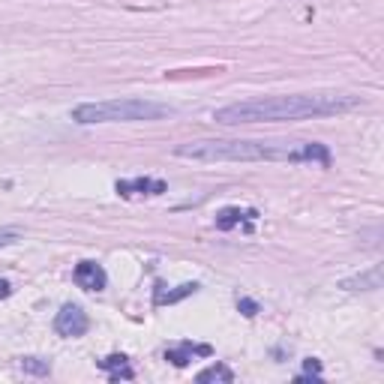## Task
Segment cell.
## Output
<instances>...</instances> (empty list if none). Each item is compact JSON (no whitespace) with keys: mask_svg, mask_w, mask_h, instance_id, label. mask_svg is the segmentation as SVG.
<instances>
[{"mask_svg":"<svg viewBox=\"0 0 384 384\" xmlns=\"http://www.w3.org/2000/svg\"><path fill=\"white\" fill-rule=\"evenodd\" d=\"M174 156L192 162H319V166H331V150L324 144L288 142V139L189 142V144H177Z\"/></svg>","mask_w":384,"mask_h":384,"instance_id":"6da1fadb","label":"cell"},{"mask_svg":"<svg viewBox=\"0 0 384 384\" xmlns=\"http://www.w3.org/2000/svg\"><path fill=\"white\" fill-rule=\"evenodd\" d=\"M238 309L246 315V319H252V315H258V304H255V300H250V297H240V300H238Z\"/></svg>","mask_w":384,"mask_h":384,"instance_id":"9a60e30c","label":"cell"},{"mask_svg":"<svg viewBox=\"0 0 384 384\" xmlns=\"http://www.w3.org/2000/svg\"><path fill=\"white\" fill-rule=\"evenodd\" d=\"M73 279L78 288H85V292H102L108 285V273L100 262H78L73 270Z\"/></svg>","mask_w":384,"mask_h":384,"instance_id":"5b68a950","label":"cell"},{"mask_svg":"<svg viewBox=\"0 0 384 384\" xmlns=\"http://www.w3.org/2000/svg\"><path fill=\"white\" fill-rule=\"evenodd\" d=\"M18 238H21V231H18V228H0V246L16 243Z\"/></svg>","mask_w":384,"mask_h":384,"instance_id":"2e32d148","label":"cell"},{"mask_svg":"<svg viewBox=\"0 0 384 384\" xmlns=\"http://www.w3.org/2000/svg\"><path fill=\"white\" fill-rule=\"evenodd\" d=\"M9 294H12V282L9 279H0V300L9 297Z\"/></svg>","mask_w":384,"mask_h":384,"instance_id":"e0dca14e","label":"cell"},{"mask_svg":"<svg viewBox=\"0 0 384 384\" xmlns=\"http://www.w3.org/2000/svg\"><path fill=\"white\" fill-rule=\"evenodd\" d=\"M243 216H246V213H243L240 208H225V210H219V213H216V228H219V231H231L235 225H240Z\"/></svg>","mask_w":384,"mask_h":384,"instance_id":"7c38bea8","label":"cell"},{"mask_svg":"<svg viewBox=\"0 0 384 384\" xmlns=\"http://www.w3.org/2000/svg\"><path fill=\"white\" fill-rule=\"evenodd\" d=\"M198 292V285L196 282H186V285H177V288H169L166 285H156V294H154V304L156 306H166V304H177V300H183V297H189V294H196Z\"/></svg>","mask_w":384,"mask_h":384,"instance_id":"ba28073f","label":"cell"},{"mask_svg":"<svg viewBox=\"0 0 384 384\" xmlns=\"http://www.w3.org/2000/svg\"><path fill=\"white\" fill-rule=\"evenodd\" d=\"M114 189L120 196H162L166 192V183L156 181V177H135V181H117Z\"/></svg>","mask_w":384,"mask_h":384,"instance_id":"8992f818","label":"cell"},{"mask_svg":"<svg viewBox=\"0 0 384 384\" xmlns=\"http://www.w3.org/2000/svg\"><path fill=\"white\" fill-rule=\"evenodd\" d=\"M174 114V108L166 102L150 100H105V102H85L73 108V120L81 127L90 123H139V120H159Z\"/></svg>","mask_w":384,"mask_h":384,"instance_id":"3957f363","label":"cell"},{"mask_svg":"<svg viewBox=\"0 0 384 384\" xmlns=\"http://www.w3.org/2000/svg\"><path fill=\"white\" fill-rule=\"evenodd\" d=\"M342 288L346 292H373V288H381V267H373L369 273H361V277H354V279H346L342 282Z\"/></svg>","mask_w":384,"mask_h":384,"instance_id":"30bf717a","label":"cell"},{"mask_svg":"<svg viewBox=\"0 0 384 384\" xmlns=\"http://www.w3.org/2000/svg\"><path fill=\"white\" fill-rule=\"evenodd\" d=\"M196 354H204L208 358L210 354V346H192V342H183V346H177V348H169L166 351V361H171L174 366H186Z\"/></svg>","mask_w":384,"mask_h":384,"instance_id":"9c48e42d","label":"cell"},{"mask_svg":"<svg viewBox=\"0 0 384 384\" xmlns=\"http://www.w3.org/2000/svg\"><path fill=\"white\" fill-rule=\"evenodd\" d=\"M87 327H90V319H87V312L81 309L78 304H66V306H60L58 319H54V331H58L60 336H66V339L85 336V334H87Z\"/></svg>","mask_w":384,"mask_h":384,"instance_id":"277c9868","label":"cell"},{"mask_svg":"<svg viewBox=\"0 0 384 384\" xmlns=\"http://www.w3.org/2000/svg\"><path fill=\"white\" fill-rule=\"evenodd\" d=\"M100 369H105L108 375H112V381H120V378H135V369L129 366V361L123 358V354H108V358H102L100 363H96Z\"/></svg>","mask_w":384,"mask_h":384,"instance_id":"52a82bcc","label":"cell"},{"mask_svg":"<svg viewBox=\"0 0 384 384\" xmlns=\"http://www.w3.org/2000/svg\"><path fill=\"white\" fill-rule=\"evenodd\" d=\"M198 381H201V384H210V381L231 384V381H235V373H231L228 366H223V363H213V366H208V369H201V373H198Z\"/></svg>","mask_w":384,"mask_h":384,"instance_id":"8fae6325","label":"cell"},{"mask_svg":"<svg viewBox=\"0 0 384 384\" xmlns=\"http://www.w3.org/2000/svg\"><path fill=\"white\" fill-rule=\"evenodd\" d=\"M304 378H315V381H319V378H321V361L309 358V361L304 363V375H300L297 381H304Z\"/></svg>","mask_w":384,"mask_h":384,"instance_id":"5bb4252c","label":"cell"},{"mask_svg":"<svg viewBox=\"0 0 384 384\" xmlns=\"http://www.w3.org/2000/svg\"><path fill=\"white\" fill-rule=\"evenodd\" d=\"M361 96L351 93H294V96H270V100H246L225 108H216L213 120L223 127L240 123H279V120H306V117H334L354 112Z\"/></svg>","mask_w":384,"mask_h":384,"instance_id":"7a4b0ae2","label":"cell"},{"mask_svg":"<svg viewBox=\"0 0 384 384\" xmlns=\"http://www.w3.org/2000/svg\"><path fill=\"white\" fill-rule=\"evenodd\" d=\"M21 369L24 373H31V375H48V361H39V358H24L21 361Z\"/></svg>","mask_w":384,"mask_h":384,"instance_id":"4fadbf2b","label":"cell"}]
</instances>
